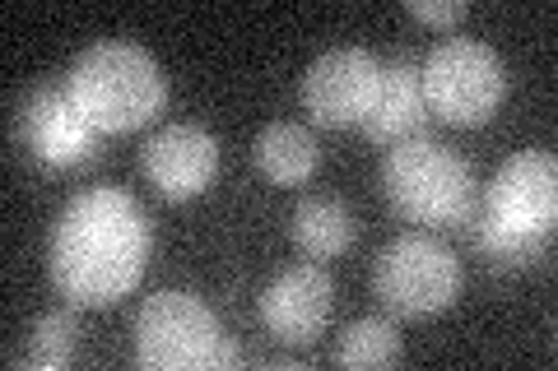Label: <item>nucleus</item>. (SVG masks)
<instances>
[{"instance_id":"10","label":"nucleus","mask_w":558,"mask_h":371,"mask_svg":"<svg viewBox=\"0 0 558 371\" xmlns=\"http://www.w3.org/2000/svg\"><path fill=\"white\" fill-rule=\"evenodd\" d=\"M20 135L33 149V158H43L47 168H80L98 149L102 131H94V121L75 108L65 84H43L24 98Z\"/></svg>"},{"instance_id":"13","label":"nucleus","mask_w":558,"mask_h":371,"mask_svg":"<svg viewBox=\"0 0 558 371\" xmlns=\"http://www.w3.org/2000/svg\"><path fill=\"white\" fill-rule=\"evenodd\" d=\"M252 158L256 168L270 176L279 186H299L307 182L312 172H317V139H312L307 126H293V121H270L266 131L256 135L252 145Z\"/></svg>"},{"instance_id":"7","label":"nucleus","mask_w":558,"mask_h":371,"mask_svg":"<svg viewBox=\"0 0 558 371\" xmlns=\"http://www.w3.org/2000/svg\"><path fill=\"white\" fill-rule=\"evenodd\" d=\"M381 88V65L373 51L363 47H336L322 51L303 75V108L317 126L344 131V126H363V116L373 112Z\"/></svg>"},{"instance_id":"17","label":"nucleus","mask_w":558,"mask_h":371,"mask_svg":"<svg viewBox=\"0 0 558 371\" xmlns=\"http://www.w3.org/2000/svg\"><path fill=\"white\" fill-rule=\"evenodd\" d=\"M75 358V321L70 311H47L33 321V334H28V353L24 362L28 367H65Z\"/></svg>"},{"instance_id":"6","label":"nucleus","mask_w":558,"mask_h":371,"mask_svg":"<svg viewBox=\"0 0 558 371\" xmlns=\"http://www.w3.org/2000/svg\"><path fill=\"white\" fill-rule=\"evenodd\" d=\"M461 288V260L428 233L396 237L373 264V293L391 316L447 311Z\"/></svg>"},{"instance_id":"3","label":"nucleus","mask_w":558,"mask_h":371,"mask_svg":"<svg viewBox=\"0 0 558 371\" xmlns=\"http://www.w3.org/2000/svg\"><path fill=\"white\" fill-rule=\"evenodd\" d=\"M381 190L400 219L433 227H465L475 219V176L457 149L410 135L381 158Z\"/></svg>"},{"instance_id":"12","label":"nucleus","mask_w":558,"mask_h":371,"mask_svg":"<svg viewBox=\"0 0 558 371\" xmlns=\"http://www.w3.org/2000/svg\"><path fill=\"white\" fill-rule=\"evenodd\" d=\"M428 121V102H424V79H418L414 61H391L381 65V88L373 112L363 116V135L377 139V145H400L424 131Z\"/></svg>"},{"instance_id":"14","label":"nucleus","mask_w":558,"mask_h":371,"mask_svg":"<svg viewBox=\"0 0 558 371\" xmlns=\"http://www.w3.org/2000/svg\"><path fill=\"white\" fill-rule=\"evenodd\" d=\"M289 233L299 242V251L312 256V260H326V256H340L349 242H354V219L349 209L330 196H307L299 200L289 219Z\"/></svg>"},{"instance_id":"16","label":"nucleus","mask_w":558,"mask_h":371,"mask_svg":"<svg viewBox=\"0 0 558 371\" xmlns=\"http://www.w3.org/2000/svg\"><path fill=\"white\" fill-rule=\"evenodd\" d=\"M470 237H475L480 256H488L494 264H531L545 256L549 237H535V233H517V227H502L498 219H488L484 209H475V219L465 223Z\"/></svg>"},{"instance_id":"1","label":"nucleus","mask_w":558,"mask_h":371,"mask_svg":"<svg viewBox=\"0 0 558 371\" xmlns=\"http://www.w3.org/2000/svg\"><path fill=\"white\" fill-rule=\"evenodd\" d=\"M149 264V219L117 186L70 196L47 246V274L70 307H108L126 297Z\"/></svg>"},{"instance_id":"8","label":"nucleus","mask_w":558,"mask_h":371,"mask_svg":"<svg viewBox=\"0 0 558 371\" xmlns=\"http://www.w3.org/2000/svg\"><path fill=\"white\" fill-rule=\"evenodd\" d=\"M484 214L517 233L549 237L558 219V163L545 149L512 153L484 190Z\"/></svg>"},{"instance_id":"9","label":"nucleus","mask_w":558,"mask_h":371,"mask_svg":"<svg viewBox=\"0 0 558 371\" xmlns=\"http://www.w3.org/2000/svg\"><path fill=\"white\" fill-rule=\"evenodd\" d=\"M140 172L145 182L168 200H191L209 190L219 172V139L205 126H191V121H178V126L154 131L145 145H140Z\"/></svg>"},{"instance_id":"18","label":"nucleus","mask_w":558,"mask_h":371,"mask_svg":"<svg viewBox=\"0 0 558 371\" xmlns=\"http://www.w3.org/2000/svg\"><path fill=\"white\" fill-rule=\"evenodd\" d=\"M410 14L424 24H438V28H451L465 20V0H410Z\"/></svg>"},{"instance_id":"4","label":"nucleus","mask_w":558,"mask_h":371,"mask_svg":"<svg viewBox=\"0 0 558 371\" xmlns=\"http://www.w3.org/2000/svg\"><path fill=\"white\" fill-rule=\"evenodd\" d=\"M418 79H424L428 112H438L451 126H484L508 98L502 57L475 38H447L442 47H433L428 61L418 65Z\"/></svg>"},{"instance_id":"5","label":"nucleus","mask_w":558,"mask_h":371,"mask_svg":"<svg viewBox=\"0 0 558 371\" xmlns=\"http://www.w3.org/2000/svg\"><path fill=\"white\" fill-rule=\"evenodd\" d=\"M219 344V316L205 307V297L186 288H163L145 297V307L135 316V362L149 371H209Z\"/></svg>"},{"instance_id":"11","label":"nucleus","mask_w":558,"mask_h":371,"mask_svg":"<svg viewBox=\"0 0 558 371\" xmlns=\"http://www.w3.org/2000/svg\"><path fill=\"white\" fill-rule=\"evenodd\" d=\"M330 307H336V288L322 264H289L260 293V325L279 344H312L326 330Z\"/></svg>"},{"instance_id":"2","label":"nucleus","mask_w":558,"mask_h":371,"mask_svg":"<svg viewBox=\"0 0 558 371\" xmlns=\"http://www.w3.org/2000/svg\"><path fill=\"white\" fill-rule=\"evenodd\" d=\"M65 88L102 135L145 126L159 116L168 98L159 61L135 42H94L89 51H80L65 75Z\"/></svg>"},{"instance_id":"15","label":"nucleus","mask_w":558,"mask_h":371,"mask_svg":"<svg viewBox=\"0 0 558 371\" xmlns=\"http://www.w3.org/2000/svg\"><path fill=\"white\" fill-rule=\"evenodd\" d=\"M336 362L340 367H354V371L396 367L400 362V330L387 321V316H363V321H354V325L340 334Z\"/></svg>"}]
</instances>
